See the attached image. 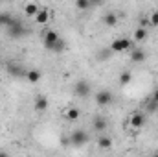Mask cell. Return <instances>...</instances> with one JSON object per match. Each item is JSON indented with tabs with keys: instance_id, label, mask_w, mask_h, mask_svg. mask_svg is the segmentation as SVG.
Here are the masks:
<instances>
[{
	"instance_id": "6da1fadb",
	"label": "cell",
	"mask_w": 158,
	"mask_h": 157,
	"mask_svg": "<svg viewBox=\"0 0 158 157\" xmlns=\"http://www.w3.org/2000/svg\"><path fill=\"white\" fill-rule=\"evenodd\" d=\"M68 139H70V146L81 148V146H85V144L88 142V133H86L85 129H74Z\"/></svg>"
},
{
	"instance_id": "7a4b0ae2",
	"label": "cell",
	"mask_w": 158,
	"mask_h": 157,
	"mask_svg": "<svg viewBox=\"0 0 158 157\" xmlns=\"http://www.w3.org/2000/svg\"><path fill=\"white\" fill-rule=\"evenodd\" d=\"M112 52H125V50H132L134 48V43L132 39H127V37H118V39H114L110 43V46H109Z\"/></svg>"
},
{
	"instance_id": "3957f363",
	"label": "cell",
	"mask_w": 158,
	"mask_h": 157,
	"mask_svg": "<svg viewBox=\"0 0 158 157\" xmlns=\"http://www.w3.org/2000/svg\"><path fill=\"white\" fill-rule=\"evenodd\" d=\"M112 102H114V94H112L109 89H101V91L96 92V104H98L99 107H107V105H110Z\"/></svg>"
},
{
	"instance_id": "277c9868",
	"label": "cell",
	"mask_w": 158,
	"mask_h": 157,
	"mask_svg": "<svg viewBox=\"0 0 158 157\" xmlns=\"http://www.w3.org/2000/svg\"><path fill=\"white\" fill-rule=\"evenodd\" d=\"M90 92H92V85L86 79H79L77 83L74 85V94L79 96V98H86Z\"/></svg>"
},
{
	"instance_id": "5b68a950",
	"label": "cell",
	"mask_w": 158,
	"mask_h": 157,
	"mask_svg": "<svg viewBox=\"0 0 158 157\" xmlns=\"http://www.w3.org/2000/svg\"><path fill=\"white\" fill-rule=\"evenodd\" d=\"M24 34H26V26H24L20 20H15V22L7 28V35L13 37V39H19V37H22Z\"/></svg>"
},
{
	"instance_id": "8992f818",
	"label": "cell",
	"mask_w": 158,
	"mask_h": 157,
	"mask_svg": "<svg viewBox=\"0 0 158 157\" xmlns=\"http://www.w3.org/2000/svg\"><path fill=\"white\" fill-rule=\"evenodd\" d=\"M59 39H61V37H59V34H57L55 30H46V32H44V46H46L48 50H52V48L59 43Z\"/></svg>"
},
{
	"instance_id": "52a82bcc",
	"label": "cell",
	"mask_w": 158,
	"mask_h": 157,
	"mask_svg": "<svg viewBox=\"0 0 158 157\" xmlns=\"http://www.w3.org/2000/svg\"><path fill=\"white\" fill-rule=\"evenodd\" d=\"M129 124H131V128L132 129H142L143 126H145V115L143 113H132L131 117H129Z\"/></svg>"
},
{
	"instance_id": "ba28073f",
	"label": "cell",
	"mask_w": 158,
	"mask_h": 157,
	"mask_svg": "<svg viewBox=\"0 0 158 157\" xmlns=\"http://www.w3.org/2000/svg\"><path fill=\"white\" fill-rule=\"evenodd\" d=\"M7 74L9 76H13V78H19V76H26L28 74V70H24V67L22 65H19V63H7Z\"/></svg>"
},
{
	"instance_id": "9c48e42d",
	"label": "cell",
	"mask_w": 158,
	"mask_h": 157,
	"mask_svg": "<svg viewBox=\"0 0 158 157\" xmlns=\"http://www.w3.org/2000/svg\"><path fill=\"white\" fill-rule=\"evenodd\" d=\"M48 105H50V100H48V96H44V94L35 96V102H33V107H35V111L44 113V111L48 109Z\"/></svg>"
},
{
	"instance_id": "30bf717a",
	"label": "cell",
	"mask_w": 158,
	"mask_h": 157,
	"mask_svg": "<svg viewBox=\"0 0 158 157\" xmlns=\"http://www.w3.org/2000/svg\"><path fill=\"white\" fill-rule=\"evenodd\" d=\"M107 126H109V122H107V118L105 117H96L92 120V129L96 131V133H105V129H107Z\"/></svg>"
},
{
	"instance_id": "8fae6325",
	"label": "cell",
	"mask_w": 158,
	"mask_h": 157,
	"mask_svg": "<svg viewBox=\"0 0 158 157\" xmlns=\"http://www.w3.org/2000/svg\"><path fill=\"white\" fill-rule=\"evenodd\" d=\"M145 59H147V54H145L143 48L134 46V48L131 50V61H132V63H143Z\"/></svg>"
},
{
	"instance_id": "7c38bea8",
	"label": "cell",
	"mask_w": 158,
	"mask_h": 157,
	"mask_svg": "<svg viewBox=\"0 0 158 157\" xmlns=\"http://www.w3.org/2000/svg\"><path fill=\"white\" fill-rule=\"evenodd\" d=\"M112 146H114V141H112V137H109V135H99V139H98V148L99 150H112Z\"/></svg>"
},
{
	"instance_id": "4fadbf2b",
	"label": "cell",
	"mask_w": 158,
	"mask_h": 157,
	"mask_svg": "<svg viewBox=\"0 0 158 157\" xmlns=\"http://www.w3.org/2000/svg\"><path fill=\"white\" fill-rule=\"evenodd\" d=\"M145 39H147V30H145L143 26L136 28L134 34H132V43H134V44H140V43H143Z\"/></svg>"
},
{
	"instance_id": "5bb4252c",
	"label": "cell",
	"mask_w": 158,
	"mask_h": 157,
	"mask_svg": "<svg viewBox=\"0 0 158 157\" xmlns=\"http://www.w3.org/2000/svg\"><path fill=\"white\" fill-rule=\"evenodd\" d=\"M39 11H40V7H39L37 2H26V4H24V13H26L28 17H35Z\"/></svg>"
},
{
	"instance_id": "9a60e30c",
	"label": "cell",
	"mask_w": 158,
	"mask_h": 157,
	"mask_svg": "<svg viewBox=\"0 0 158 157\" xmlns=\"http://www.w3.org/2000/svg\"><path fill=\"white\" fill-rule=\"evenodd\" d=\"M50 17H52V15H50V11H48V9H40L39 13L35 15V22H37L39 26H44V24H48V22H50Z\"/></svg>"
},
{
	"instance_id": "2e32d148",
	"label": "cell",
	"mask_w": 158,
	"mask_h": 157,
	"mask_svg": "<svg viewBox=\"0 0 158 157\" xmlns=\"http://www.w3.org/2000/svg\"><path fill=\"white\" fill-rule=\"evenodd\" d=\"M79 117H81V111H79L77 107H68L64 111V118L68 122H76V120H79Z\"/></svg>"
},
{
	"instance_id": "e0dca14e",
	"label": "cell",
	"mask_w": 158,
	"mask_h": 157,
	"mask_svg": "<svg viewBox=\"0 0 158 157\" xmlns=\"http://www.w3.org/2000/svg\"><path fill=\"white\" fill-rule=\"evenodd\" d=\"M15 22V19L11 17V13H0V28H9Z\"/></svg>"
},
{
	"instance_id": "ac0fdd59",
	"label": "cell",
	"mask_w": 158,
	"mask_h": 157,
	"mask_svg": "<svg viewBox=\"0 0 158 157\" xmlns=\"http://www.w3.org/2000/svg\"><path fill=\"white\" fill-rule=\"evenodd\" d=\"M103 22H105L109 28H112V26H116V24H118V15H116L114 11H109V13L103 17Z\"/></svg>"
},
{
	"instance_id": "d6986e66",
	"label": "cell",
	"mask_w": 158,
	"mask_h": 157,
	"mask_svg": "<svg viewBox=\"0 0 158 157\" xmlns=\"http://www.w3.org/2000/svg\"><path fill=\"white\" fill-rule=\"evenodd\" d=\"M40 70H37V69H31V70H28V74H26V79L30 81V83H37L40 79Z\"/></svg>"
},
{
	"instance_id": "ffe728a7",
	"label": "cell",
	"mask_w": 158,
	"mask_h": 157,
	"mask_svg": "<svg viewBox=\"0 0 158 157\" xmlns=\"http://www.w3.org/2000/svg\"><path fill=\"white\" fill-rule=\"evenodd\" d=\"M131 79H132V72L125 70V72H121V74H119L118 81H119V85H129V83H131Z\"/></svg>"
},
{
	"instance_id": "44dd1931",
	"label": "cell",
	"mask_w": 158,
	"mask_h": 157,
	"mask_svg": "<svg viewBox=\"0 0 158 157\" xmlns=\"http://www.w3.org/2000/svg\"><path fill=\"white\" fill-rule=\"evenodd\" d=\"M74 6H76V9H79V11H85V9H88L92 6V2H88V0H77Z\"/></svg>"
},
{
	"instance_id": "7402d4cb",
	"label": "cell",
	"mask_w": 158,
	"mask_h": 157,
	"mask_svg": "<svg viewBox=\"0 0 158 157\" xmlns=\"http://www.w3.org/2000/svg\"><path fill=\"white\" fill-rule=\"evenodd\" d=\"M110 54H112V50H110V48H103V50L98 54V61H107V59L110 57Z\"/></svg>"
},
{
	"instance_id": "603a6c76",
	"label": "cell",
	"mask_w": 158,
	"mask_h": 157,
	"mask_svg": "<svg viewBox=\"0 0 158 157\" xmlns=\"http://www.w3.org/2000/svg\"><path fill=\"white\" fill-rule=\"evenodd\" d=\"M64 48H66V43L63 39H59V43L52 48V52H55V54H61V52H64Z\"/></svg>"
},
{
	"instance_id": "cb8c5ba5",
	"label": "cell",
	"mask_w": 158,
	"mask_h": 157,
	"mask_svg": "<svg viewBox=\"0 0 158 157\" xmlns=\"http://www.w3.org/2000/svg\"><path fill=\"white\" fill-rule=\"evenodd\" d=\"M149 24H151L153 28H158V11H153V13H151V17H149Z\"/></svg>"
},
{
	"instance_id": "d4e9b609",
	"label": "cell",
	"mask_w": 158,
	"mask_h": 157,
	"mask_svg": "<svg viewBox=\"0 0 158 157\" xmlns=\"http://www.w3.org/2000/svg\"><path fill=\"white\" fill-rule=\"evenodd\" d=\"M156 109H158V104L156 102H153V100H149V104H147V111H149V113H155Z\"/></svg>"
},
{
	"instance_id": "484cf974",
	"label": "cell",
	"mask_w": 158,
	"mask_h": 157,
	"mask_svg": "<svg viewBox=\"0 0 158 157\" xmlns=\"http://www.w3.org/2000/svg\"><path fill=\"white\" fill-rule=\"evenodd\" d=\"M151 100H153V102H156V104H158V87L155 89V92H153V98H151Z\"/></svg>"
},
{
	"instance_id": "4316f807",
	"label": "cell",
	"mask_w": 158,
	"mask_h": 157,
	"mask_svg": "<svg viewBox=\"0 0 158 157\" xmlns=\"http://www.w3.org/2000/svg\"><path fill=\"white\" fill-rule=\"evenodd\" d=\"M0 157H9V154H7V152H4V150H0Z\"/></svg>"
},
{
	"instance_id": "83f0119b",
	"label": "cell",
	"mask_w": 158,
	"mask_h": 157,
	"mask_svg": "<svg viewBox=\"0 0 158 157\" xmlns=\"http://www.w3.org/2000/svg\"><path fill=\"white\" fill-rule=\"evenodd\" d=\"M151 157H158V152H156V154H153V155H151Z\"/></svg>"
}]
</instances>
